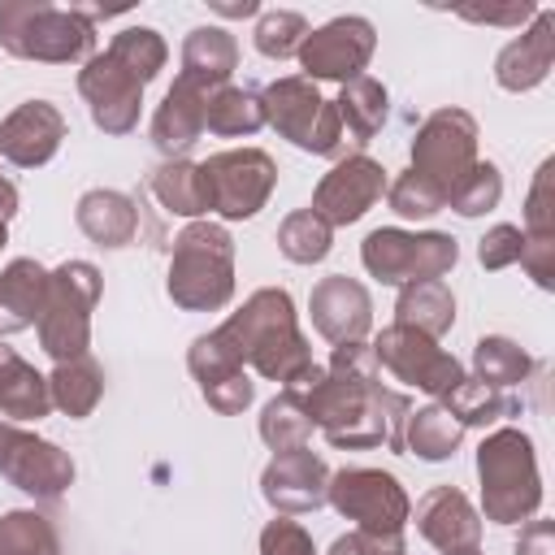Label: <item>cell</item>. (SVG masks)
<instances>
[{
    "label": "cell",
    "instance_id": "277c9868",
    "mask_svg": "<svg viewBox=\"0 0 555 555\" xmlns=\"http://www.w3.org/2000/svg\"><path fill=\"white\" fill-rule=\"evenodd\" d=\"M0 43L22 61H91L95 30L74 9H52L43 0H4L0 4Z\"/></svg>",
    "mask_w": 555,
    "mask_h": 555
},
{
    "label": "cell",
    "instance_id": "8fae6325",
    "mask_svg": "<svg viewBox=\"0 0 555 555\" xmlns=\"http://www.w3.org/2000/svg\"><path fill=\"white\" fill-rule=\"evenodd\" d=\"M373 356H377V364H386L399 382H412V386H421V390L434 395V399H442L447 390H455V386L464 382L460 360L447 356L434 338H425V334H416V330H408V325L382 330L377 343H373Z\"/></svg>",
    "mask_w": 555,
    "mask_h": 555
},
{
    "label": "cell",
    "instance_id": "d6986e66",
    "mask_svg": "<svg viewBox=\"0 0 555 555\" xmlns=\"http://www.w3.org/2000/svg\"><path fill=\"white\" fill-rule=\"evenodd\" d=\"M416 529L438 551H468L481 538V516L455 486H434L416 503Z\"/></svg>",
    "mask_w": 555,
    "mask_h": 555
},
{
    "label": "cell",
    "instance_id": "ab89813d",
    "mask_svg": "<svg viewBox=\"0 0 555 555\" xmlns=\"http://www.w3.org/2000/svg\"><path fill=\"white\" fill-rule=\"evenodd\" d=\"M525 234L533 238H555V160H542L533 186H529V208H525Z\"/></svg>",
    "mask_w": 555,
    "mask_h": 555
},
{
    "label": "cell",
    "instance_id": "f907efd6",
    "mask_svg": "<svg viewBox=\"0 0 555 555\" xmlns=\"http://www.w3.org/2000/svg\"><path fill=\"white\" fill-rule=\"evenodd\" d=\"M212 9L225 13V17H251L260 4H256V0H243V4H221V0H212Z\"/></svg>",
    "mask_w": 555,
    "mask_h": 555
},
{
    "label": "cell",
    "instance_id": "2e32d148",
    "mask_svg": "<svg viewBox=\"0 0 555 555\" xmlns=\"http://www.w3.org/2000/svg\"><path fill=\"white\" fill-rule=\"evenodd\" d=\"M61 139H65V117L48 100H26L0 121V156L22 169L48 165L56 156Z\"/></svg>",
    "mask_w": 555,
    "mask_h": 555
},
{
    "label": "cell",
    "instance_id": "7a4b0ae2",
    "mask_svg": "<svg viewBox=\"0 0 555 555\" xmlns=\"http://www.w3.org/2000/svg\"><path fill=\"white\" fill-rule=\"evenodd\" d=\"M234 295V243L221 225L195 221L173 238L169 299L186 312H212Z\"/></svg>",
    "mask_w": 555,
    "mask_h": 555
},
{
    "label": "cell",
    "instance_id": "f5cc1de1",
    "mask_svg": "<svg viewBox=\"0 0 555 555\" xmlns=\"http://www.w3.org/2000/svg\"><path fill=\"white\" fill-rule=\"evenodd\" d=\"M4 238H9V230H4V221H0V247H4Z\"/></svg>",
    "mask_w": 555,
    "mask_h": 555
},
{
    "label": "cell",
    "instance_id": "f1b7e54d",
    "mask_svg": "<svg viewBox=\"0 0 555 555\" xmlns=\"http://www.w3.org/2000/svg\"><path fill=\"white\" fill-rule=\"evenodd\" d=\"M48 395H52V408H61V412H69L74 421H82V416L100 403V395H104V373H100L95 360H87V356L65 360V364H56V373L48 377Z\"/></svg>",
    "mask_w": 555,
    "mask_h": 555
},
{
    "label": "cell",
    "instance_id": "ba28073f",
    "mask_svg": "<svg viewBox=\"0 0 555 555\" xmlns=\"http://www.w3.org/2000/svg\"><path fill=\"white\" fill-rule=\"evenodd\" d=\"M325 499L347 520H356V529L377 533V538H403L408 494L390 473H382V468H343V473L330 477Z\"/></svg>",
    "mask_w": 555,
    "mask_h": 555
},
{
    "label": "cell",
    "instance_id": "816d5d0a",
    "mask_svg": "<svg viewBox=\"0 0 555 555\" xmlns=\"http://www.w3.org/2000/svg\"><path fill=\"white\" fill-rule=\"evenodd\" d=\"M447 555H481L477 546H468V551H447Z\"/></svg>",
    "mask_w": 555,
    "mask_h": 555
},
{
    "label": "cell",
    "instance_id": "ac0fdd59",
    "mask_svg": "<svg viewBox=\"0 0 555 555\" xmlns=\"http://www.w3.org/2000/svg\"><path fill=\"white\" fill-rule=\"evenodd\" d=\"M308 308H312L317 334L330 338L334 347H338V343H360V338L369 334V321H373V317H369V312H373L369 291H364L360 282L343 278V273L321 278V282L312 286Z\"/></svg>",
    "mask_w": 555,
    "mask_h": 555
},
{
    "label": "cell",
    "instance_id": "ffe728a7",
    "mask_svg": "<svg viewBox=\"0 0 555 555\" xmlns=\"http://www.w3.org/2000/svg\"><path fill=\"white\" fill-rule=\"evenodd\" d=\"M551 61H555V13L551 9H538L533 13V26L499 52L494 78L507 91H529V87H538L551 74Z\"/></svg>",
    "mask_w": 555,
    "mask_h": 555
},
{
    "label": "cell",
    "instance_id": "b9f144b4",
    "mask_svg": "<svg viewBox=\"0 0 555 555\" xmlns=\"http://www.w3.org/2000/svg\"><path fill=\"white\" fill-rule=\"evenodd\" d=\"M260 555H317V551H312V538H308V529L299 520L278 516L260 533Z\"/></svg>",
    "mask_w": 555,
    "mask_h": 555
},
{
    "label": "cell",
    "instance_id": "52a82bcc",
    "mask_svg": "<svg viewBox=\"0 0 555 555\" xmlns=\"http://www.w3.org/2000/svg\"><path fill=\"white\" fill-rule=\"evenodd\" d=\"M460 247L451 234H408V230H373L360 247V260L373 278L399 286V282H429L442 278L455 264Z\"/></svg>",
    "mask_w": 555,
    "mask_h": 555
},
{
    "label": "cell",
    "instance_id": "9c48e42d",
    "mask_svg": "<svg viewBox=\"0 0 555 555\" xmlns=\"http://www.w3.org/2000/svg\"><path fill=\"white\" fill-rule=\"evenodd\" d=\"M473 165H477V121L464 108H438L412 139V173H421L442 195H451Z\"/></svg>",
    "mask_w": 555,
    "mask_h": 555
},
{
    "label": "cell",
    "instance_id": "7dc6e473",
    "mask_svg": "<svg viewBox=\"0 0 555 555\" xmlns=\"http://www.w3.org/2000/svg\"><path fill=\"white\" fill-rule=\"evenodd\" d=\"M516 555H555V525L551 520H529L520 529Z\"/></svg>",
    "mask_w": 555,
    "mask_h": 555
},
{
    "label": "cell",
    "instance_id": "c3c4849f",
    "mask_svg": "<svg viewBox=\"0 0 555 555\" xmlns=\"http://www.w3.org/2000/svg\"><path fill=\"white\" fill-rule=\"evenodd\" d=\"M464 17H473V22H494V26H520L525 17H533L538 9L533 4H507V9H460Z\"/></svg>",
    "mask_w": 555,
    "mask_h": 555
},
{
    "label": "cell",
    "instance_id": "83f0119b",
    "mask_svg": "<svg viewBox=\"0 0 555 555\" xmlns=\"http://www.w3.org/2000/svg\"><path fill=\"white\" fill-rule=\"evenodd\" d=\"M147 191L160 199V208L178 212V217H199V212H212L208 204V182H204V169L191 165V160H169L152 173Z\"/></svg>",
    "mask_w": 555,
    "mask_h": 555
},
{
    "label": "cell",
    "instance_id": "d4e9b609",
    "mask_svg": "<svg viewBox=\"0 0 555 555\" xmlns=\"http://www.w3.org/2000/svg\"><path fill=\"white\" fill-rule=\"evenodd\" d=\"M234 65H238V43L221 26H199V30L186 35V43H182V78L217 91V87H225Z\"/></svg>",
    "mask_w": 555,
    "mask_h": 555
},
{
    "label": "cell",
    "instance_id": "30bf717a",
    "mask_svg": "<svg viewBox=\"0 0 555 555\" xmlns=\"http://www.w3.org/2000/svg\"><path fill=\"white\" fill-rule=\"evenodd\" d=\"M204 182H208V204L212 212H221L225 221H243L256 217L278 182V165L269 160V152L260 147H234V152H217L204 165Z\"/></svg>",
    "mask_w": 555,
    "mask_h": 555
},
{
    "label": "cell",
    "instance_id": "e575fe53",
    "mask_svg": "<svg viewBox=\"0 0 555 555\" xmlns=\"http://www.w3.org/2000/svg\"><path fill=\"white\" fill-rule=\"evenodd\" d=\"M108 56H113L121 69H130L139 82H152V78L160 74V65H165L169 48H165V39H160L152 26H130V30H121V35L108 43Z\"/></svg>",
    "mask_w": 555,
    "mask_h": 555
},
{
    "label": "cell",
    "instance_id": "44dd1931",
    "mask_svg": "<svg viewBox=\"0 0 555 555\" xmlns=\"http://www.w3.org/2000/svg\"><path fill=\"white\" fill-rule=\"evenodd\" d=\"M208 87L191 82L178 74V82L169 87V95L160 100L156 117H152V143L165 156H182L186 147H195V139L204 134V113H208Z\"/></svg>",
    "mask_w": 555,
    "mask_h": 555
},
{
    "label": "cell",
    "instance_id": "1f68e13d",
    "mask_svg": "<svg viewBox=\"0 0 555 555\" xmlns=\"http://www.w3.org/2000/svg\"><path fill=\"white\" fill-rule=\"evenodd\" d=\"M264 126V104L256 91L247 87H217L208 95V113H204V130L212 134H256Z\"/></svg>",
    "mask_w": 555,
    "mask_h": 555
},
{
    "label": "cell",
    "instance_id": "d6a6232c",
    "mask_svg": "<svg viewBox=\"0 0 555 555\" xmlns=\"http://www.w3.org/2000/svg\"><path fill=\"white\" fill-rule=\"evenodd\" d=\"M260 438H264L278 455H282V451H299V447H308V438H312V421H308V412H304V403H299V395H295L291 386L264 403Z\"/></svg>",
    "mask_w": 555,
    "mask_h": 555
},
{
    "label": "cell",
    "instance_id": "4dcf8cb0",
    "mask_svg": "<svg viewBox=\"0 0 555 555\" xmlns=\"http://www.w3.org/2000/svg\"><path fill=\"white\" fill-rule=\"evenodd\" d=\"M442 408L460 421V425H494L503 416H516V399L499 386H486L477 377H464L455 390L442 395Z\"/></svg>",
    "mask_w": 555,
    "mask_h": 555
},
{
    "label": "cell",
    "instance_id": "8992f818",
    "mask_svg": "<svg viewBox=\"0 0 555 555\" xmlns=\"http://www.w3.org/2000/svg\"><path fill=\"white\" fill-rule=\"evenodd\" d=\"M264 121L278 126L295 147L317 152V156H338L343 152V121L338 108L308 82V78H278L264 95Z\"/></svg>",
    "mask_w": 555,
    "mask_h": 555
},
{
    "label": "cell",
    "instance_id": "5b68a950",
    "mask_svg": "<svg viewBox=\"0 0 555 555\" xmlns=\"http://www.w3.org/2000/svg\"><path fill=\"white\" fill-rule=\"evenodd\" d=\"M100 299V273L87 260H65L61 269L48 273V304L39 312V343L43 351L65 364L87 356L91 343V308Z\"/></svg>",
    "mask_w": 555,
    "mask_h": 555
},
{
    "label": "cell",
    "instance_id": "f6af8a7d",
    "mask_svg": "<svg viewBox=\"0 0 555 555\" xmlns=\"http://www.w3.org/2000/svg\"><path fill=\"white\" fill-rule=\"evenodd\" d=\"M520 264L529 269V278L538 286H555V238H533L525 234V247H520Z\"/></svg>",
    "mask_w": 555,
    "mask_h": 555
},
{
    "label": "cell",
    "instance_id": "74e56055",
    "mask_svg": "<svg viewBox=\"0 0 555 555\" xmlns=\"http://www.w3.org/2000/svg\"><path fill=\"white\" fill-rule=\"evenodd\" d=\"M304 39H308V22L299 13H291V9H273V13H264L256 22V48L264 56H273V61L299 56Z\"/></svg>",
    "mask_w": 555,
    "mask_h": 555
},
{
    "label": "cell",
    "instance_id": "bcb514c9",
    "mask_svg": "<svg viewBox=\"0 0 555 555\" xmlns=\"http://www.w3.org/2000/svg\"><path fill=\"white\" fill-rule=\"evenodd\" d=\"M330 555H403V538H377V533L351 529L330 546Z\"/></svg>",
    "mask_w": 555,
    "mask_h": 555
},
{
    "label": "cell",
    "instance_id": "484cf974",
    "mask_svg": "<svg viewBox=\"0 0 555 555\" xmlns=\"http://www.w3.org/2000/svg\"><path fill=\"white\" fill-rule=\"evenodd\" d=\"M395 312H399L395 325H408V330H416V334H425V338H438V334H447L451 321H455V299H451V291H447L442 278L408 282L403 295H399V304H395Z\"/></svg>",
    "mask_w": 555,
    "mask_h": 555
},
{
    "label": "cell",
    "instance_id": "e0dca14e",
    "mask_svg": "<svg viewBox=\"0 0 555 555\" xmlns=\"http://www.w3.org/2000/svg\"><path fill=\"white\" fill-rule=\"evenodd\" d=\"M325 486H330V473H325V460L312 455L308 447L299 451H282L264 477H260V490L264 499L286 512V516H299V512H317L325 503Z\"/></svg>",
    "mask_w": 555,
    "mask_h": 555
},
{
    "label": "cell",
    "instance_id": "f35d334b",
    "mask_svg": "<svg viewBox=\"0 0 555 555\" xmlns=\"http://www.w3.org/2000/svg\"><path fill=\"white\" fill-rule=\"evenodd\" d=\"M499 195H503V178H499V169H494L490 160H477V165L460 178V186L447 195V204H451L460 217H481L486 208L499 204Z\"/></svg>",
    "mask_w": 555,
    "mask_h": 555
},
{
    "label": "cell",
    "instance_id": "f546056e",
    "mask_svg": "<svg viewBox=\"0 0 555 555\" xmlns=\"http://www.w3.org/2000/svg\"><path fill=\"white\" fill-rule=\"evenodd\" d=\"M460 438H464V425L442 403H429L421 412H408L403 451H416L421 460H447V455H455Z\"/></svg>",
    "mask_w": 555,
    "mask_h": 555
},
{
    "label": "cell",
    "instance_id": "d590c367",
    "mask_svg": "<svg viewBox=\"0 0 555 555\" xmlns=\"http://www.w3.org/2000/svg\"><path fill=\"white\" fill-rule=\"evenodd\" d=\"M278 247H282V256L295 260V264L325 260V256H330V225H325L312 208H299V212H291V217L278 225Z\"/></svg>",
    "mask_w": 555,
    "mask_h": 555
},
{
    "label": "cell",
    "instance_id": "836d02e7",
    "mask_svg": "<svg viewBox=\"0 0 555 555\" xmlns=\"http://www.w3.org/2000/svg\"><path fill=\"white\" fill-rule=\"evenodd\" d=\"M473 369H477V382L507 390V386H516V382H525V377H529L533 360H529L512 338L490 334V338H481V343L473 347Z\"/></svg>",
    "mask_w": 555,
    "mask_h": 555
},
{
    "label": "cell",
    "instance_id": "8d00e7d4",
    "mask_svg": "<svg viewBox=\"0 0 555 555\" xmlns=\"http://www.w3.org/2000/svg\"><path fill=\"white\" fill-rule=\"evenodd\" d=\"M0 555H61L56 529L39 512L0 516Z\"/></svg>",
    "mask_w": 555,
    "mask_h": 555
},
{
    "label": "cell",
    "instance_id": "9a60e30c",
    "mask_svg": "<svg viewBox=\"0 0 555 555\" xmlns=\"http://www.w3.org/2000/svg\"><path fill=\"white\" fill-rule=\"evenodd\" d=\"M78 91L91 104V121L104 134H130L139 126V104H143V82L121 69L108 52L91 56L87 69L78 74Z\"/></svg>",
    "mask_w": 555,
    "mask_h": 555
},
{
    "label": "cell",
    "instance_id": "7bdbcfd3",
    "mask_svg": "<svg viewBox=\"0 0 555 555\" xmlns=\"http://www.w3.org/2000/svg\"><path fill=\"white\" fill-rule=\"evenodd\" d=\"M520 247H525V230H516V225H494V230L481 238L477 256H481L486 269H507V264L520 260Z\"/></svg>",
    "mask_w": 555,
    "mask_h": 555
},
{
    "label": "cell",
    "instance_id": "ee69618b",
    "mask_svg": "<svg viewBox=\"0 0 555 555\" xmlns=\"http://www.w3.org/2000/svg\"><path fill=\"white\" fill-rule=\"evenodd\" d=\"M204 399H208L217 412L234 416V412H243V408L251 403V382H247V373L238 369V373H230V377H221V382L204 386Z\"/></svg>",
    "mask_w": 555,
    "mask_h": 555
},
{
    "label": "cell",
    "instance_id": "6da1fadb",
    "mask_svg": "<svg viewBox=\"0 0 555 555\" xmlns=\"http://www.w3.org/2000/svg\"><path fill=\"white\" fill-rule=\"evenodd\" d=\"M234 364H251L260 377L269 382H286L295 386L308 369H312V351L295 325V304L286 291L264 286L256 291L225 325H217L208 334Z\"/></svg>",
    "mask_w": 555,
    "mask_h": 555
},
{
    "label": "cell",
    "instance_id": "681fc988",
    "mask_svg": "<svg viewBox=\"0 0 555 555\" xmlns=\"http://www.w3.org/2000/svg\"><path fill=\"white\" fill-rule=\"evenodd\" d=\"M13 212H17V186L9 178H0V221L13 217Z\"/></svg>",
    "mask_w": 555,
    "mask_h": 555
},
{
    "label": "cell",
    "instance_id": "60d3db41",
    "mask_svg": "<svg viewBox=\"0 0 555 555\" xmlns=\"http://www.w3.org/2000/svg\"><path fill=\"white\" fill-rule=\"evenodd\" d=\"M447 204V195L434 186V182H425L421 173H403V178H395V186H390V208L399 212V217H429V212H438Z\"/></svg>",
    "mask_w": 555,
    "mask_h": 555
},
{
    "label": "cell",
    "instance_id": "7402d4cb",
    "mask_svg": "<svg viewBox=\"0 0 555 555\" xmlns=\"http://www.w3.org/2000/svg\"><path fill=\"white\" fill-rule=\"evenodd\" d=\"M48 304V269L39 260H13L0 273V334L30 330Z\"/></svg>",
    "mask_w": 555,
    "mask_h": 555
},
{
    "label": "cell",
    "instance_id": "4fadbf2b",
    "mask_svg": "<svg viewBox=\"0 0 555 555\" xmlns=\"http://www.w3.org/2000/svg\"><path fill=\"white\" fill-rule=\"evenodd\" d=\"M373 26L364 17H334L330 26L312 30L299 48V65H304V78H334V82H351L360 78V69L369 65L373 56Z\"/></svg>",
    "mask_w": 555,
    "mask_h": 555
},
{
    "label": "cell",
    "instance_id": "603a6c76",
    "mask_svg": "<svg viewBox=\"0 0 555 555\" xmlns=\"http://www.w3.org/2000/svg\"><path fill=\"white\" fill-rule=\"evenodd\" d=\"M78 230L100 243V247H126L139 230V212H134V199L121 195V191H87L78 199Z\"/></svg>",
    "mask_w": 555,
    "mask_h": 555
},
{
    "label": "cell",
    "instance_id": "7c38bea8",
    "mask_svg": "<svg viewBox=\"0 0 555 555\" xmlns=\"http://www.w3.org/2000/svg\"><path fill=\"white\" fill-rule=\"evenodd\" d=\"M0 477H9L17 490L35 499H56L74 481V460L56 442L35 438L4 421L0 425Z\"/></svg>",
    "mask_w": 555,
    "mask_h": 555
},
{
    "label": "cell",
    "instance_id": "3957f363",
    "mask_svg": "<svg viewBox=\"0 0 555 555\" xmlns=\"http://www.w3.org/2000/svg\"><path fill=\"white\" fill-rule=\"evenodd\" d=\"M477 473H481V507L499 525H516L538 512L542 481L533 442L520 429H499L477 447Z\"/></svg>",
    "mask_w": 555,
    "mask_h": 555
},
{
    "label": "cell",
    "instance_id": "4316f807",
    "mask_svg": "<svg viewBox=\"0 0 555 555\" xmlns=\"http://www.w3.org/2000/svg\"><path fill=\"white\" fill-rule=\"evenodd\" d=\"M338 121H343V139L347 143H369L382 121H386V87L369 74L343 82V95H338Z\"/></svg>",
    "mask_w": 555,
    "mask_h": 555
},
{
    "label": "cell",
    "instance_id": "5bb4252c",
    "mask_svg": "<svg viewBox=\"0 0 555 555\" xmlns=\"http://www.w3.org/2000/svg\"><path fill=\"white\" fill-rule=\"evenodd\" d=\"M382 191H386V169L373 156H347L312 191V212L325 225H351L382 199Z\"/></svg>",
    "mask_w": 555,
    "mask_h": 555
},
{
    "label": "cell",
    "instance_id": "cb8c5ba5",
    "mask_svg": "<svg viewBox=\"0 0 555 555\" xmlns=\"http://www.w3.org/2000/svg\"><path fill=\"white\" fill-rule=\"evenodd\" d=\"M0 412L13 421H39L52 412L48 377L35 373L13 347L0 343Z\"/></svg>",
    "mask_w": 555,
    "mask_h": 555
}]
</instances>
